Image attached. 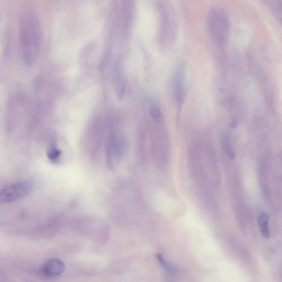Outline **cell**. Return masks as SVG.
Segmentation results:
<instances>
[{"mask_svg": "<svg viewBox=\"0 0 282 282\" xmlns=\"http://www.w3.org/2000/svg\"><path fill=\"white\" fill-rule=\"evenodd\" d=\"M122 137L113 134L109 137L107 144V162L110 168H113L120 160L125 144Z\"/></svg>", "mask_w": 282, "mask_h": 282, "instance_id": "obj_4", "label": "cell"}, {"mask_svg": "<svg viewBox=\"0 0 282 282\" xmlns=\"http://www.w3.org/2000/svg\"><path fill=\"white\" fill-rule=\"evenodd\" d=\"M32 185L29 182L12 184L0 191V201L11 202L27 196L32 190Z\"/></svg>", "mask_w": 282, "mask_h": 282, "instance_id": "obj_3", "label": "cell"}, {"mask_svg": "<svg viewBox=\"0 0 282 282\" xmlns=\"http://www.w3.org/2000/svg\"><path fill=\"white\" fill-rule=\"evenodd\" d=\"M21 54L28 66L36 61L42 43V29L39 18L33 11L22 13L19 27Z\"/></svg>", "mask_w": 282, "mask_h": 282, "instance_id": "obj_1", "label": "cell"}, {"mask_svg": "<svg viewBox=\"0 0 282 282\" xmlns=\"http://www.w3.org/2000/svg\"><path fill=\"white\" fill-rule=\"evenodd\" d=\"M157 258L158 260V261L160 262L161 265L163 266V268H164V270L166 271L167 273H174L176 271V268L172 264L167 262L163 256L161 254H158L157 255Z\"/></svg>", "mask_w": 282, "mask_h": 282, "instance_id": "obj_10", "label": "cell"}, {"mask_svg": "<svg viewBox=\"0 0 282 282\" xmlns=\"http://www.w3.org/2000/svg\"><path fill=\"white\" fill-rule=\"evenodd\" d=\"M185 66L180 63L176 67L174 77L175 100L180 109L184 103L185 96Z\"/></svg>", "mask_w": 282, "mask_h": 282, "instance_id": "obj_6", "label": "cell"}, {"mask_svg": "<svg viewBox=\"0 0 282 282\" xmlns=\"http://www.w3.org/2000/svg\"><path fill=\"white\" fill-rule=\"evenodd\" d=\"M47 155L50 161L56 163L60 160L61 156V152L60 150L56 146L55 144H52L48 149Z\"/></svg>", "mask_w": 282, "mask_h": 282, "instance_id": "obj_9", "label": "cell"}, {"mask_svg": "<svg viewBox=\"0 0 282 282\" xmlns=\"http://www.w3.org/2000/svg\"><path fill=\"white\" fill-rule=\"evenodd\" d=\"M65 270V264L60 259L52 258L48 259L44 263L42 267V272L47 277H55L64 272Z\"/></svg>", "mask_w": 282, "mask_h": 282, "instance_id": "obj_7", "label": "cell"}, {"mask_svg": "<svg viewBox=\"0 0 282 282\" xmlns=\"http://www.w3.org/2000/svg\"><path fill=\"white\" fill-rule=\"evenodd\" d=\"M209 18L211 34L219 44L224 43L227 37L229 28V22L226 13L219 8H213L209 13Z\"/></svg>", "mask_w": 282, "mask_h": 282, "instance_id": "obj_2", "label": "cell"}, {"mask_svg": "<svg viewBox=\"0 0 282 282\" xmlns=\"http://www.w3.org/2000/svg\"><path fill=\"white\" fill-rule=\"evenodd\" d=\"M163 10L162 36L163 39L167 41V45L173 43L175 35V25L173 12L167 7V10Z\"/></svg>", "mask_w": 282, "mask_h": 282, "instance_id": "obj_5", "label": "cell"}, {"mask_svg": "<svg viewBox=\"0 0 282 282\" xmlns=\"http://www.w3.org/2000/svg\"><path fill=\"white\" fill-rule=\"evenodd\" d=\"M223 145L224 147L226 150L229 157L232 160H235V153L228 139H224Z\"/></svg>", "mask_w": 282, "mask_h": 282, "instance_id": "obj_13", "label": "cell"}, {"mask_svg": "<svg viewBox=\"0 0 282 282\" xmlns=\"http://www.w3.org/2000/svg\"><path fill=\"white\" fill-rule=\"evenodd\" d=\"M149 114L154 121L160 122L162 120V112L161 110L157 106H152L149 110Z\"/></svg>", "mask_w": 282, "mask_h": 282, "instance_id": "obj_11", "label": "cell"}, {"mask_svg": "<svg viewBox=\"0 0 282 282\" xmlns=\"http://www.w3.org/2000/svg\"><path fill=\"white\" fill-rule=\"evenodd\" d=\"M268 5L272 10L273 12L277 16L278 18H280L281 20L282 17V1H268Z\"/></svg>", "mask_w": 282, "mask_h": 282, "instance_id": "obj_12", "label": "cell"}, {"mask_svg": "<svg viewBox=\"0 0 282 282\" xmlns=\"http://www.w3.org/2000/svg\"><path fill=\"white\" fill-rule=\"evenodd\" d=\"M269 216L264 213L259 216L258 220V227L263 237L268 239L270 236V232L268 228Z\"/></svg>", "mask_w": 282, "mask_h": 282, "instance_id": "obj_8", "label": "cell"}]
</instances>
